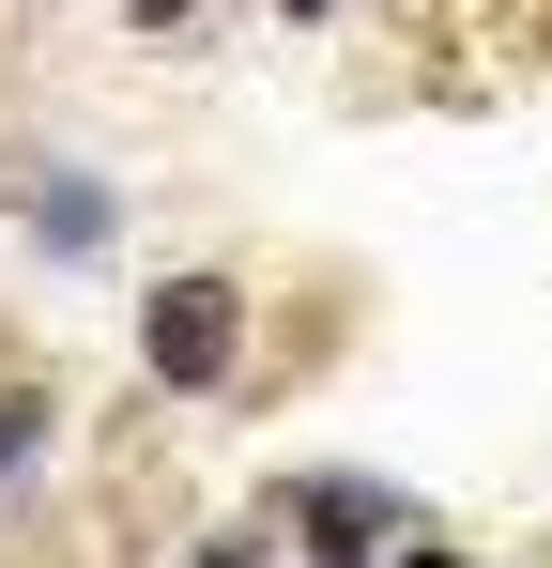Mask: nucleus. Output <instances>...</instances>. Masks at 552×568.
Wrapping results in <instances>:
<instances>
[{
  "mask_svg": "<svg viewBox=\"0 0 552 568\" xmlns=\"http://www.w3.org/2000/svg\"><path fill=\"white\" fill-rule=\"evenodd\" d=\"M139 369L170 384V399H215V384L246 369V277L184 262L170 292H139Z\"/></svg>",
  "mask_w": 552,
  "mask_h": 568,
  "instance_id": "f257e3e1",
  "label": "nucleus"
},
{
  "mask_svg": "<svg viewBox=\"0 0 552 568\" xmlns=\"http://www.w3.org/2000/svg\"><path fill=\"white\" fill-rule=\"evenodd\" d=\"M200 568H262V538H246V523H231V538H200Z\"/></svg>",
  "mask_w": 552,
  "mask_h": 568,
  "instance_id": "423d86ee",
  "label": "nucleus"
},
{
  "mask_svg": "<svg viewBox=\"0 0 552 568\" xmlns=\"http://www.w3.org/2000/svg\"><path fill=\"white\" fill-rule=\"evenodd\" d=\"M47 430H62V399H47V384H0V491L47 462Z\"/></svg>",
  "mask_w": 552,
  "mask_h": 568,
  "instance_id": "20e7f679",
  "label": "nucleus"
},
{
  "mask_svg": "<svg viewBox=\"0 0 552 568\" xmlns=\"http://www.w3.org/2000/svg\"><path fill=\"white\" fill-rule=\"evenodd\" d=\"M307 568H384V554H307Z\"/></svg>",
  "mask_w": 552,
  "mask_h": 568,
  "instance_id": "6e6552de",
  "label": "nucleus"
},
{
  "mask_svg": "<svg viewBox=\"0 0 552 568\" xmlns=\"http://www.w3.org/2000/svg\"><path fill=\"white\" fill-rule=\"evenodd\" d=\"M292 538H307V554H399V538H430V523H415V507H399L384 476H354V462H307V476H292Z\"/></svg>",
  "mask_w": 552,
  "mask_h": 568,
  "instance_id": "f03ea898",
  "label": "nucleus"
},
{
  "mask_svg": "<svg viewBox=\"0 0 552 568\" xmlns=\"http://www.w3.org/2000/svg\"><path fill=\"white\" fill-rule=\"evenodd\" d=\"M31 246H47V262H108V246H123V185H108V170H47V185H31Z\"/></svg>",
  "mask_w": 552,
  "mask_h": 568,
  "instance_id": "7ed1b4c3",
  "label": "nucleus"
},
{
  "mask_svg": "<svg viewBox=\"0 0 552 568\" xmlns=\"http://www.w3.org/2000/svg\"><path fill=\"white\" fill-rule=\"evenodd\" d=\"M384 568H476V554H460V538H399Z\"/></svg>",
  "mask_w": 552,
  "mask_h": 568,
  "instance_id": "39448f33",
  "label": "nucleus"
},
{
  "mask_svg": "<svg viewBox=\"0 0 552 568\" xmlns=\"http://www.w3.org/2000/svg\"><path fill=\"white\" fill-rule=\"evenodd\" d=\"M184 16H200V0H139V31H184Z\"/></svg>",
  "mask_w": 552,
  "mask_h": 568,
  "instance_id": "0eeeda50",
  "label": "nucleus"
}]
</instances>
